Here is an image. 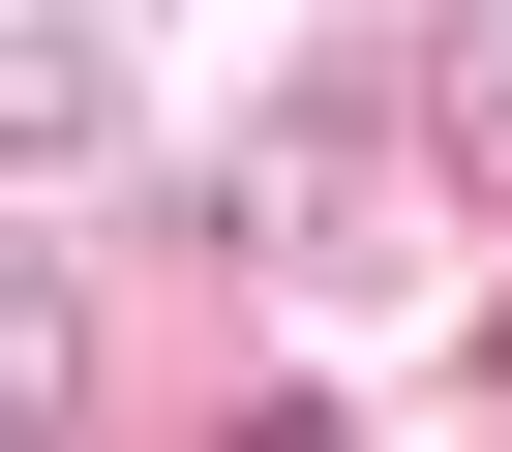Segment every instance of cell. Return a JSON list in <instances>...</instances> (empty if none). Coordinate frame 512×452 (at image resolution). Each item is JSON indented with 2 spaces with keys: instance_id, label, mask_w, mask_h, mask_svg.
<instances>
[{
  "instance_id": "6da1fadb",
  "label": "cell",
  "mask_w": 512,
  "mask_h": 452,
  "mask_svg": "<svg viewBox=\"0 0 512 452\" xmlns=\"http://www.w3.org/2000/svg\"><path fill=\"white\" fill-rule=\"evenodd\" d=\"M422 121H452V151L512 181V0H452V61H422Z\"/></svg>"
}]
</instances>
